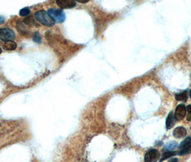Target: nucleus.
<instances>
[{
	"label": "nucleus",
	"mask_w": 191,
	"mask_h": 162,
	"mask_svg": "<svg viewBox=\"0 0 191 162\" xmlns=\"http://www.w3.org/2000/svg\"><path fill=\"white\" fill-rule=\"evenodd\" d=\"M49 15L53 18L55 23H62L66 20V15L62 9H56V8H51L48 11Z\"/></svg>",
	"instance_id": "2"
},
{
	"label": "nucleus",
	"mask_w": 191,
	"mask_h": 162,
	"mask_svg": "<svg viewBox=\"0 0 191 162\" xmlns=\"http://www.w3.org/2000/svg\"><path fill=\"white\" fill-rule=\"evenodd\" d=\"M175 97V99L177 100H178V101L186 102L187 100V92H183L176 94Z\"/></svg>",
	"instance_id": "11"
},
{
	"label": "nucleus",
	"mask_w": 191,
	"mask_h": 162,
	"mask_svg": "<svg viewBox=\"0 0 191 162\" xmlns=\"http://www.w3.org/2000/svg\"><path fill=\"white\" fill-rule=\"evenodd\" d=\"M177 143H176V142H171V143L167 144V146H165V148L168 150H173L174 148H175L176 147H177Z\"/></svg>",
	"instance_id": "15"
},
{
	"label": "nucleus",
	"mask_w": 191,
	"mask_h": 162,
	"mask_svg": "<svg viewBox=\"0 0 191 162\" xmlns=\"http://www.w3.org/2000/svg\"><path fill=\"white\" fill-rule=\"evenodd\" d=\"M35 17L36 20L39 23H40L41 24L45 26L51 27L54 25L55 23L53 20V18L49 15L48 12H45L44 10L36 12L35 14Z\"/></svg>",
	"instance_id": "1"
},
{
	"label": "nucleus",
	"mask_w": 191,
	"mask_h": 162,
	"mask_svg": "<svg viewBox=\"0 0 191 162\" xmlns=\"http://www.w3.org/2000/svg\"><path fill=\"white\" fill-rule=\"evenodd\" d=\"M15 38V33L9 28H2L0 29V39L1 41H13Z\"/></svg>",
	"instance_id": "3"
},
{
	"label": "nucleus",
	"mask_w": 191,
	"mask_h": 162,
	"mask_svg": "<svg viewBox=\"0 0 191 162\" xmlns=\"http://www.w3.org/2000/svg\"><path fill=\"white\" fill-rule=\"evenodd\" d=\"M186 108L185 105L183 104L179 105L176 108L175 110V118L176 120H181L183 119L185 117L186 114Z\"/></svg>",
	"instance_id": "5"
},
{
	"label": "nucleus",
	"mask_w": 191,
	"mask_h": 162,
	"mask_svg": "<svg viewBox=\"0 0 191 162\" xmlns=\"http://www.w3.org/2000/svg\"><path fill=\"white\" fill-rule=\"evenodd\" d=\"M168 162H178V159H177V158H171V159Z\"/></svg>",
	"instance_id": "18"
},
{
	"label": "nucleus",
	"mask_w": 191,
	"mask_h": 162,
	"mask_svg": "<svg viewBox=\"0 0 191 162\" xmlns=\"http://www.w3.org/2000/svg\"><path fill=\"white\" fill-rule=\"evenodd\" d=\"M1 48H0V54H1Z\"/></svg>",
	"instance_id": "23"
},
{
	"label": "nucleus",
	"mask_w": 191,
	"mask_h": 162,
	"mask_svg": "<svg viewBox=\"0 0 191 162\" xmlns=\"http://www.w3.org/2000/svg\"><path fill=\"white\" fill-rule=\"evenodd\" d=\"M160 157V153L157 149L149 150L144 156L145 162H157Z\"/></svg>",
	"instance_id": "4"
},
{
	"label": "nucleus",
	"mask_w": 191,
	"mask_h": 162,
	"mask_svg": "<svg viewBox=\"0 0 191 162\" xmlns=\"http://www.w3.org/2000/svg\"><path fill=\"white\" fill-rule=\"evenodd\" d=\"M187 134V131L183 127H177L173 131V136L177 138H181L185 137Z\"/></svg>",
	"instance_id": "7"
},
{
	"label": "nucleus",
	"mask_w": 191,
	"mask_h": 162,
	"mask_svg": "<svg viewBox=\"0 0 191 162\" xmlns=\"http://www.w3.org/2000/svg\"><path fill=\"white\" fill-rule=\"evenodd\" d=\"M3 47H4V49L7 50V51H14L17 48V43L12 41H6V42L4 43Z\"/></svg>",
	"instance_id": "10"
},
{
	"label": "nucleus",
	"mask_w": 191,
	"mask_h": 162,
	"mask_svg": "<svg viewBox=\"0 0 191 162\" xmlns=\"http://www.w3.org/2000/svg\"><path fill=\"white\" fill-rule=\"evenodd\" d=\"M190 97H191V90L190 91Z\"/></svg>",
	"instance_id": "24"
},
{
	"label": "nucleus",
	"mask_w": 191,
	"mask_h": 162,
	"mask_svg": "<svg viewBox=\"0 0 191 162\" xmlns=\"http://www.w3.org/2000/svg\"><path fill=\"white\" fill-rule=\"evenodd\" d=\"M191 151V148H187V149H182L179 152V155H185L189 153Z\"/></svg>",
	"instance_id": "17"
},
{
	"label": "nucleus",
	"mask_w": 191,
	"mask_h": 162,
	"mask_svg": "<svg viewBox=\"0 0 191 162\" xmlns=\"http://www.w3.org/2000/svg\"><path fill=\"white\" fill-rule=\"evenodd\" d=\"M24 23L27 25H34V24H35V23L34 20H33V18L32 17H26L25 19L24 20Z\"/></svg>",
	"instance_id": "16"
},
{
	"label": "nucleus",
	"mask_w": 191,
	"mask_h": 162,
	"mask_svg": "<svg viewBox=\"0 0 191 162\" xmlns=\"http://www.w3.org/2000/svg\"><path fill=\"white\" fill-rule=\"evenodd\" d=\"M176 119L174 116V114L172 112H170L167 116V120H166V127L167 129H171L175 124Z\"/></svg>",
	"instance_id": "8"
},
{
	"label": "nucleus",
	"mask_w": 191,
	"mask_h": 162,
	"mask_svg": "<svg viewBox=\"0 0 191 162\" xmlns=\"http://www.w3.org/2000/svg\"><path fill=\"white\" fill-rule=\"evenodd\" d=\"M186 110H187V111H188L189 113H190V114H191V105H188V106H187V108H186Z\"/></svg>",
	"instance_id": "21"
},
{
	"label": "nucleus",
	"mask_w": 191,
	"mask_h": 162,
	"mask_svg": "<svg viewBox=\"0 0 191 162\" xmlns=\"http://www.w3.org/2000/svg\"><path fill=\"white\" fill-rule=\"evenodd\" d=\"M80 3H87L89 2V0H77Z\"/></svg>",
	"instance_id": "20"
},
{
	"label": "nucleus",
	"mask_w": 191,
	"mask_h": 162,
	"mask_svg": "<svg viewBox=\"0 0 191 162\" xmlns=\"http://www.w3.org/2000/svg\"><path fill=\"white\" fill-rule=\"evenodd\" d=\"M180 149H187V148H191V138L190 137H187L183 141L181 142L179 146Z\"/></svg>",
	"instance_id": "9"
},
{
	"label": "nucleus",
	"mask_w": 191,
	"mask_h": 162,
	"mask_svg": "<svg viewBox=\"0 0 191 162\" xmlns=\"http://www.w3.org/2000/svg\"><path fill=\"white\" fill-rule=\"evenodd\" d=\"M56 3L62 9H71L76 5V2L73 0H57Z\"/></svg>",
	"instance_id": "6"
},
{
	"label": "nucleus",
	"mask_w": 191,
	"mask_h": 162,
	"mask_svg": "<svg viewBox=\"0 0 191 162\" xmlns=\"http://www.w3.org/2000/svg\"><path fill=\"white\" fill-rule=\"evenodd\" d=\"M187 120L188 121H191V115H189L187 116Z\"/></svg>",
	"instance_id": "22"
},
{
	"label": "nucleus",
	"mask_w": 191,
	"mask_h": 162,
	"mask_svg": "<svg viewBox=\"0 0 191 162\" xmlns=\"http://www.w3.org/2000/svg\"><path fill=\"white\" fill-rule=\"evenodd\" d=\"M176 154H177V153H176V152H175V151H166L163 153V154H162V158H161V159L159 160V161L161 162V161H164V160L167 159V158H170V157H171V156H175Z\"/></svg>",
	"instance_id": "12"
},
{
	"label": "nucleus",
	"mask_w": 191,
	"mask_h": 162,
	"mask_svg": "<svg viewBox=\"0 0 191 162\" xmlns=\"http://www.w3.org/2000/svg\"><path fill=\"white\" fill-rule=\"evenodd\" d=\"M30 13V9L28 7H25L20 9V11H19V15L22 17L27 16Z\"/></svg>",
	"instance_id": "14"
},
{
	"label": "nucleus",
	"mask_w": 191,
	"mask_h": 162,
	"mask_svg": "<svg viewBox=\"0 0 191 162\" xmlns=\"http://www.w3.org/2000/svg\"><path fill=\"white\" fill-rule=\"evenodd\" d=\"M5 20V19H4V17H3L2 16H0V24H1V23H3Z\"/></svg>",
	"instance_id": "19"
},
{
	"label": "nucleus",
	"mask_w": 191,
	"mask_h": 162,
	"mask_svg": "<svg viewBox=\"0 0 191 162\" xmlns=\"http://www.w3.org/2000/svg\"><path fill=\"white\" fill-rule=\"evenodd\" d=\"M33 41L37 43H40L42 42V38H41L40 34L38 32H35V33H34V36H33Z\"/></svg>",
	"instance_id": "13"
}]
</instances>
